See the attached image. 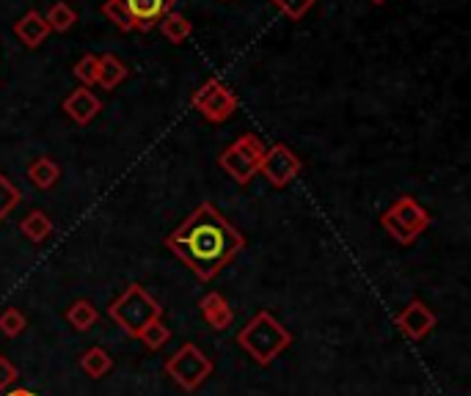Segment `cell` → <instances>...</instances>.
Wrapping results in <instances>:
<instances>
[{"label":"cell","instance_id":"cell-5","mask_svg":"<svg viewBox=\"0 0 471 396\" xmlns=\"http://www.w3.org/2000/svg\"><path fill=\"white\" fill-rule=\"evenodd\" d=\"M265 144L260 136L254 132H245L237 141H232L221 154H218V165H221V171L235 179L237 185H248L260 174V162H262V154H265Z\"/></svg>","mask_w":471,"mask_h":396},{"label":"cell","instance_id":"cell-25","mask_svg":"<svg viewBox=\"0 0 471 396\" xmlns=\"http://www.w3.org/2000/svg\"><path fill=\"white\" fill-rule=\"evenodd\" d=\"M270 4L285 14L293 22H301L314 6H318V0H270Z\"/></svg>","mask_w":471,"mask_h":396},{"label":"cell","instance_id":"cell-1","mask_svg":"<svg viewBox=\"0 0 471 396\" xmlns=\"http://www.w3.org/2000/svg\"><path fill=\"white\" fill-rule=\"evenodd\" d=\"M166 248L207 284L243 253L245 237L212 202H204L166 237Z\"/></svg>","mask_w":471,"mask_h":396},{"label":"cell","instance_id":"cell-29","mask_svg":"<svg viewBox=\"0 0 471 396\" xmlns=\"http://www.w3.org/2000/svg\"><path fill=\"white\" fill-rule=\"evenodd\" d=\"M372 6H384V4H389V0H369Z\"/></svg>","mask_w":471,"mask_h":396},{"label":"cell","instance_id":"cell-26","mask_svg":"<svg viewBox=\"0 0 471 396\" xmlns=\"http://www.w3.org/2000/svg\"><path fill=\"white\" fill-rule=\"evenodd\" d=\"M25 327H28V317L20 309H6L4 314H0V334H4L6 339L22 336Z\"/></svg>","mask_w":471,"mask_h":396},{"label":"cell","instance_id":"cell-11","mask_svg":"<svg viewBox=\"0 0 471 396\" xmlns=\"http://www.w3.org/2000/svg\"><path fill=\"white\" fill-rule=\"evenodd\" d=\"M61 111L67 113V119H72L75 124H80V127H86V124H91L94 119L100 116V111H103V99L94 94L91 88H86V86H80V88H75L64 103H61Z\"/></svg>","mask_w":471,"mask_h":396},{"label":"cell","instance_id":"cell-8","mask_svg":"<svg viewBox=\"0 0 471 396\" xmlns=\"http://www.w3.org/2000/svg\"><path fill=\"white\" fill-rule=\"evenodd\" d=\"M303 171V160L287 146V144H273L265 149L262 162H260V174L268 179L270 187L285 190L290 182H295Z\"/></svg>","mask_w":471,"mask_h":396},{"label":"cell","instance_id":"cell-15","mask_svg":"<svg viewBox=\"0 0 471 396\" xmlns=\"http://www.w3.org/2000/svg\"><path fill=\"white\" fill-rule=\"evenodd\" d=\"M20 235H22L28 243H34V245L45 243V240L53 235V220H50V215L42 212V210H30V212L20 220Z\"/></svg>","mask_w":471,"mask_h":396},{"label":"cell","instance_id":"cell-30","mask_svg":"<svg viewBox=\"0 0 471 396\" xmlns=\"http://www.w3.org/2000/svg\"><path fill=\"white\" fill-rule=\"evenodd\" d=\"M224 4H229V0H224Z\"/></svg>","mask_w":471,"mask_h":396},{"label":"cell","instance_id":"cell-22","mask_svg":"<svg viewBox=\"0 0 471 396\" xmlns=\"http://www.w3.org/2000/svg\"><path fill=\"white\" fill-rule=\"evenodd\" d=\"M20 202H22L20 187L4 171H0V223H4L20 207Z\"/></svg>","mask_w":471,"mask_h":396},{"label":"cell","instance_id":"cell-24","mask_svg":"<svg viewBox=\"0 0 471 396\" xmlns=\"http://www.w3.org/2000/svg\"><path fill=\"white\" fill-rule=\"evenodd\" d=\"M103 14H105V20H108L111 25H116L121 33L136 30V25H133V20H130V14H128V9H124L121 0H105V4H103Z\"/></svg>","mask_w":471,"mask_h":396},{"label":"cell","instance_id":"cell-4","mask_svg":"<svg viewBox=\"0 0 471 396\" xmlns=\"http://www.w3.org/2000/svg\"><path fill=\"white\" fill-rule=\"evenodd\" d=\"M430 212L417 202L414 195H400L394 198V204L381 215V226L386 235L397 245H414L419 235L430 228Z\"/></svg>","mask_w":471,"mask_h":396},{"label":"cell","instance_id":"cell-17","mask_svg":"<svg viewBox=\"0 0 471 396\" xmlns=\"http://www.w3.org/2000/svg\"><path fill=\"white\" fill-rule=\"evenodd\" d=\"M157 28H161L163 39L169 45H185V39H191V33H194V22L187 20L185 14H179L177 9L169 12L161 22H157Z\"/></svg>","mask_w":471,"mask_h":396},{"label":"cell","instance_id":"cell-10","mask_svg":"<svg viewBox=\"0 0 471 396\" xmlns=\"http://www.w3.org/2000/svg\"><path fill=\"white\" fill-rule=\"evenodd\" d=\"M121 4H124V9H128L136 30H141V33L152 30L169 12L177 9V0H121Z\"/></svg>","mask_w":471,"mask_h":396},{"label":"cell","instance_id":"cell-2","mask_svg":"<svg viewBox=\"0 0 471 396\" xmlns=\"http://www.w3.org/2000/svg\"><path fill=\"white\" fill-rule=\"evenodd\" d=\"M237 344L260 367H270L293 344V334L270 311H257L243 325V330H237Z\"/></svg>","mask_w":471,"mask_h":396},{"label":"cell","instance_id":"cell-28","mask_svg":"<svg viewBox=\"0 0 471 396\" xmlns=\"http://www.w3.org/2000/svg\"><path fill=\"white\" fill-rule=\"evenodd\" d=\"M6 396H37L30 388H14V391H9Z\"/></svg>","mask_w":471,"mask_h":396},{"label":"cell","instance_id":"cell-13","mask_svg":"<svg viewBox=\"0 0 471 396\" xmlns=\"http://www.w3.org/2000/svg\"><path fill=\"white\" fill-rule=\"evenodd\" d=\"M199 309H202V319L212 330H229L235 322V311L224 301V294H218V292H207L199 301Z\"/></svg>","mask_w":471,"mask_h":396},{"label":"cell","instance_id":"cell-7","mask_svg":"<svg viewBox=\"0 0 471 396\" xmlns=\"http://www.w3.org/2000/svg\"><path fill=\"white\" fill-rule=\"evenodd\" d=\"M191 103L199 111V116L207 119L210 124H224V121H229L235 116L240 99L221 78H210L207 83H202L196 88Z\"/></svg>","mask_w":471,"mask_h":396},{"label":"cell","instance_id":"cell-27","mask_svg":"<svg viewBox=\"0 0 471 396\" xmlns=\"http://www.w3.org/2000/svg\"><path fill=\"white\" fill-rule=\"evenodd\" d=\"M17 380H20L17 367H14V363L6 355H0V391H9Z\"/></svg>","mask_w":471,"mask_h":396},{"label":"cell","instance_id":"cell-16","mask_svg":"<svg viewBox=\"0 0 471 396\" xmlns=\"http://www.w3.org/2000/svg\"><path fill=\"white\" fill-rule=\"evenodd\" d=\"M28 179L34 182L39 190H53L61 179V165L53 157L42 154L28 165Z\"/></svg>","mask_w":471,"mask_h":396},{"label":"cell","instance_id":"cell-19","mask_svg":"<svg viewBox=\"0 0 471 396\" xmlns=\"http://www.w3.org/2000/svg\"><path fill=\"white\" fill-rule=\"evenodd\" d=\"M67 322L75 327V330H80V334H86V330H91L94 325L100 322V311H97V306H94L91 301H86V297H80V301H75L70 309H67Z\"/></svg>","mask_w":471,"mask_h":396},{"label":"cell","instance_id":"cell-6","mask_svg":"<svg viewBox=\"0 0 471 396\" xmlns=\"http://www.w3.org/2000/svg\"><path fill=\"white\" fill-rule=\"evenodd\" d=\"M215 372V363L210 360V355L194 344V342H185L169 360H166V375L187 393H194L202 388V383Z\"/></svg>","mask_w":471,"mask_h":396},{"label":"cell","instance_id":"cell-23","mask_svg":"<svg viewBox=\"0 0 471 396\" xmlns=\"http://www.w3.org/2000/svg\"><path fill=\"white\" fill-rule=\"evenodd\" d=\"M72 75L80 86L91 88V86H97V75H100V55H94V53H86L80 55V61L72 66Z\"/></svg>","mask_w":471,"mask_h":396},{"label":"cell","instance_id":"cell-14","mask_svg":"<svg viewBox=\"0 0 471 396\" xmlns=\"http://www.w3.org/2000/svg\"><path fill=\"white\" fill-rule=\"evenodd\" d=\"M128 78H130V66L124 63L119 55H113V53L100 55V75H97V86L100 88L116 91Z\"/></svg>","mask_w":471,"mask_h":396},{"label":"cell","instance_id":"cell-12","mask_svg":"<svg viewBox=\"0 0 471 396\" xmlns=\"http://www.w3.org/2000/svg\"><path fill=\"white\" fill-rule=\"evenodd\" d=\"M14 37L28 47V50H37L47 37H50V25L45 22V14L30 9L25 12L17 22H14Z\"/></svg>","mask_w":471,"mask_h":396},{"label":"cell","instance_id":"cell-3","mask_svg":"<svg viewBox=\"0 0 471 396\" xmlns=\"http://www.w3.org/2000/svg\"><path fill=\"white\" fill-rule=\"evenodd\" d=\"M108 317L113 319V325H119V330H124L130 339H138L141 330L163 317V306L154 301L152 292L144 289L141 284H130L124 289L116 301L108 306Z\"/></svg>","mask_w":471,"mask_h":396},{"label":"cell","instance_id":"cell-18","mask_svg":"<svg viewBox=\"0 0 471 396\" xmlns=\"http://www.w3.org/2000/svg\"><path fill=\"white\" fill-rule=\"evenodd\" d=\"M80 369L86 372V377L91 380H100L113 369V358L103 350V347H88L80 355Z\"/></svg>","mask_w":471,"mask_h":396},{"label":"cell","instance_id":"cell-20","mask_svg":"<svg viewBox=\"0 0 471 396\" xmlns=\"http://www.w3.org/2000/svg\"><path fill=\"white\" fill-rule=\"evenodd\" d=\"M45 22L50 25V33H67L70 28H75L78 22V12L72 9V4L67 0H55V4L45 12Z\"/></svg>","mask_w":471,"mask_h":396},{"label":"cell","instance_id":"cell-9","mask_svg":"<svg viewBox=\"0 0 471 396\" xmlns=\"http://www.w3.org/2000/svg\"><path fill=\"white\" fill-rule=\"evenodd\" d=\"M394 325H397V330H400V334L408 342H422V339H427L433 330H435L438 317H435V311L425 301L414 297V301H408L405 309L394 317Z\"/></svg>","mask_w":471,"mask_h":396},{"label":"cell","instance_id":"cell-21","mask_svg":"<svg viewBox=\"0 0 471 396\" xmlns=\"http://www.w3.org/2000/svg\"><path fill=\"white\" fill-rule=\"evenodd\" d=\"M138 342L146 347V350H163L169 342H171V330L166 327V322H163V317L161 319H154V322H149L144 330H141V336H138Z\"/></svg>","mask_w":471,"mask_h":396}]
</instances>
